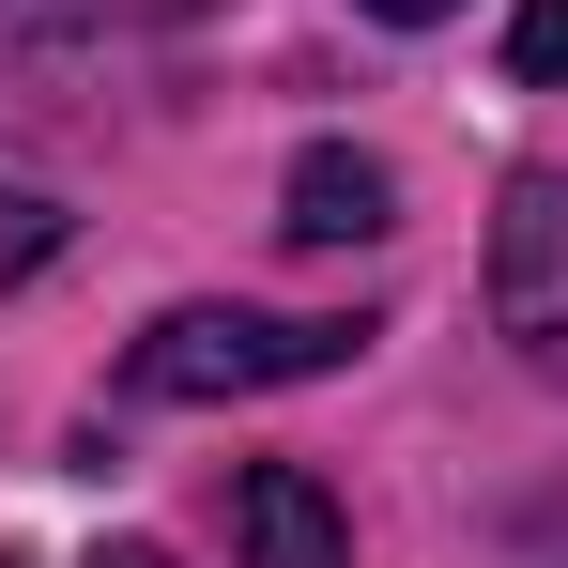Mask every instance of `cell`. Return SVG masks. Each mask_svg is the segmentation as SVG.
Instances as JSON below:
<instances>
[{"label": "cell", "instance_id": "4", "mask_svg": "<svg viewBox=\"0 0 568 568\" xmlns=\"http://www.w3.org/2000/svg\"><path fill=\"white\" fill-rule=\"evenodd\" d=\"M384 200H399V185H384L354 139H307V154H292V185H277V231H292V246H369Z\"/></svg>", "mask_w": 568, "mask_h": 568}, {"label": "cell", "instance_id": "7", "mask_svg": "<svg viewBox=\"0 0 568 568\" xmlns=\"http://www.w3.org/2000/svg\"><path fill=\"white\" fill-rule=\"evenodd\" d=\"M369 16H399V31H430V16H462V0H369Z\"/></svg>", "mask_w": 568, "mask_h": 568}, {"label": "cell", "instance_id": "2", "mask_svg": "<svg viewBox=\"0 0 568 568\" xmlns=\"http://www.w3.org/2000/svg\"><path fill=\"white\" fill-rule=\"evenodd\" d=\"M491 323L538 384H568V170H523L491 215Z\"/></svg>", "mask_w": 568, "mask_h": 568}, {"label": "cell", "instance_id": "8", "mask_svg": "<svg viewBox=\"0 0 568 568\" xmlns=\"http://www.w3.org/2000/svg\"><path fill=\"white\" fill-rule=\"evenodd\" d=\"M93 568H170V554H154V538H108V554H93Z\"/></svg>", "mask_w": 568, "mask_h": 568}, {"label": "cell", "instance_id": "6", "mask_svg": "<svg viewBox=\"0 0 568 568\" xmlns=\"http://www.w3.org/2000/svg\"><path fill=\"white\" fill-rule=\"evenodd\" d=\"M507 78L523 93H568V0H523L507 16Z\"/></svg>", "mask_w": 568, "mask_h": 568}, {"label": "cell", "instance_id": "1", "mask_svg": "<svg viewBox=\"0 0 568 568\" xmlns=\"http://www.w3.org/2000/svg\"><path fill=\"white\" fill-rule=\"evenodd\" d=\"M369 354V323H277V307H170L139 354H123V384L139 399H262V384H323Z\"/></svg>", "mask_w": 568, "mask_h": 568}, {"label": "cell", "instance_id": "5", "mask_svg": "<svg viewBox=\"0 0 568 568\" xmlns=\"http://www.w3.org/2000/svg\"><path fill=\"white\" fill-rule=\"evenodd\" d=\"M47 262H62V200L0 185V292H16V277H47Z\"/></svg>", "mask_w": 568, "mask_h": 568}, {"label": "cell", "instance_id": "3", "mask_svg": "<svg viewBox=\"0 0 568 568\" xmlns=\"http://www.w3.org/2000/svg\"><path fill=\"white\" fill-rule=\"evenodd\" d=\"M231 538H246V568H354V523H338V491L307 462H246Z\"/></svg>", "mask_w": 568, "mask_h": 568}, {"label": "cell", "instance_id": "9", "mask_svg": "<svg viewBox=\"0 0 568 568\" xmlns=\"http://www.w3.org/2000/svg\"><path fill=\"white\" fill-rule=\"evenodd\" d=\"M154 16H185V0H154Z\"/></svg>", "mask_w": 568, "mask_h": 568}]
</instances>
